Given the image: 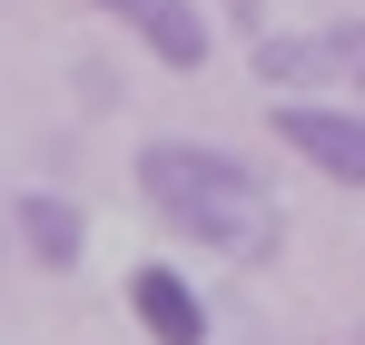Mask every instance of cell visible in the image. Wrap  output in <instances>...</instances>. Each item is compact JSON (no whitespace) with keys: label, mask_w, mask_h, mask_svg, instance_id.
Returning a JSON list of instances; mask_svg holds the SVG:
<instances>
[{"label":"cell","mask_w":365,"mask_h":345,"mask_svg":"<svg viewBox=\"0 0 365 345\" xmlns=\"http://www.w3.org/2000/svg\"><path fill=\"white\" fill-rule=\"evenodd\" d=\"M138 197L178 237H197L207 257H227V267H267V257H277V197H267V177L237 168L227 148L148 138V148H138Z\"/></svg>","instance_id":"obj_1"},{"label":"cell","mask_w":365,"mask_h":345,"mask_svg":"<svg viewBox=\"0 0 365 345\" xmlns=\"http://www.w3.org/2000/svg\"><path fill=\"white\" fill-rule=\"evenodd\" d=\"M277 138L297 148L306 168H326L336 187H365V118H356V109H326V99H287V109H277Z\"/></svg>","instance_id":"obj_2"},{"label":"cell","mask_w":365,"mask_h":345,"mask_svg":"<svg viewBox=\"0 0 365 345\" xmlns=\"http://www.w3.org/2000/svg\"><path fill=\"white\" fill-rule=\"evenodd\" d=\"M89 10L119 20V30H138L168 69H207V20H197V0H89Z\"/></svg>","instance_id":"obj_3"},{"label":"cell","mask_w":365,"mask_h":345,"mask_svg":"<svg viewBox=\"0 0 365 345\" xmlns=\"http://www.w3.org/2000/svg\"><path fill=\"white\" fill-rule=\"evenodd\" d=\"M128 316L148 326L158 345H207V306H197V287H187L178 267H128Z\"/></svg>","instance_id":"obj_4"},{"label":"cell","mask_w":365,"mask_h":345,"mask_svg":"<svg viewBox=\"0 0 365 345\" xmlns=\"http://www.w3.org/2000/svg\"><path fill=\"white\" fill-rule=\"evenodd\" d=\"M365 59V20H336V30H306V40H267L257 69L267 79H326V69H356Z\"/></svg>","instance_id":"obj_5"},{"label":"cell","mask_w":365,"mask_h":345,"mask_svg":"<svg viewBox=\"0 0 365 345\" xmlns=\"http://www.w3.org/2000/svg\"><path fill=\"white\" fill-rule=\"evenodd\" d=\"M20 247H30L40 267H79V247H89V217H79V197H50V187H30V197H20Z\"/></svg>","instance_id":"obj_6"},{"label":"cell","mask_w":365,"mask_h":345,"mask_svg":"<svg viewBox=\"0 0 365 345\" xmlns=\"http://www.w3.org/2000/svg\"><path fill=\"white\" fill-rule=\"evenodd\" d=\"M356 79H365V59H356Z\"/></svg>","instance_id":"obj_7"},{"label":"cell","mask_w":365,"mask_h":345,"mask_svg":"<svg viewBox=\"0 0 365 345\" xmlns=\"http://www.w3.org/2000/svg\"><path fill=\"white\" fill-rule=\"evenodd\" d=\"M356 345H365V326H356Z\"/></svg>","instance_id":"obj_8"}]
</instances>
